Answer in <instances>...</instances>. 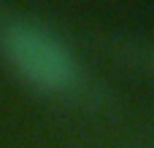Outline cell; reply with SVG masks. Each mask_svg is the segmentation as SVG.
Segmentation results:
<instances>
[{"mask_svg":"<svg viewBox=\"0 0 154 148\" xmlns=\"http://www.w3.org/2000/svg\"><path fill=\"white\" fill-rule=\"evenodd\" d=\"M0 54L35 92L62 94L79 84V59L70 46L43 22L11 16L0 22Z\"/></svg>","mask_w":154,"mask_h":148,"instance_id":"cell-1","label":"cell"}]
</instances>
